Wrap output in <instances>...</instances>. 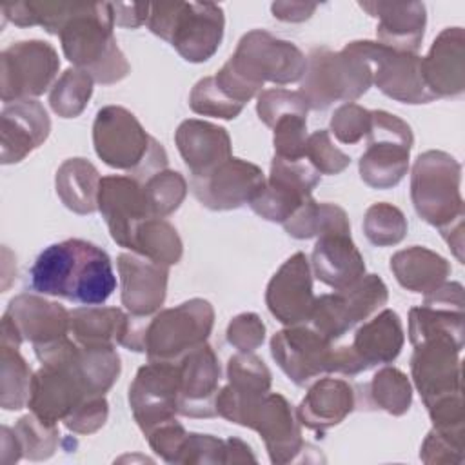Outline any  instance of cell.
Here are the masks:
<instances>
[{
  "mask_svg": "<svg viewBox=\"0 0 465 465\" xmlns=\"http://www.w3.org/2000/svg\"><path fill=\"white\" fill-rule=\"evenodd\" d=\"M176 363L180 371L178 412L191 418L216 416L220 365L214 351L202 343Z\"/></svg>",
  "mask_w": 465,
  "mask_h": 465,
  "instance_id": "44dd1931",
  "label": "cell"
},
{
  "mask_svg": "<svg viewBox=\"0 0 465 465\" xmlns=\"http://www.w3.org/2000/svg\"><path fill=\"white\" fill-rule=\"evenodd\" d=\"M371 127V111L358 104H345L338 107L331 118V129L341 143H356L367 136Z\"/></svg>",
  "mask_w": 465,
  "mask_h": 465,
  "instance_id": "7dc6e473",
  "label": "cell"
},
{
  "mask_svg": "<svg viewBox=\"0 0 465 465\" xmlns=\"http://www.w3.org/2000/svg\"><path fill=\"white\" fill-rule=\"evenodd\" d=\"M185 438H187V432L180 423H176V420L165 421L147 434V440L153 450L169 463H178Z\"/></svg>",
  "mask_w": 465,
  "mask_h": 465,
  "instance_id": "816d5d0a",
  "label": "cell"
},
{
  "mask_svg": "<svg viewBox=\"0 0 465 465\" xmlns=\"http://www.w3.org/2000/svg\"><path fill=\"white\" fill-rule=\"evenodd\" d=\"M247 427L260 432L272 463L292 461L294 454L303 449L300 423L282 394H265L254 407Z\"/></svg>",
  "mask_w": 465,
  "mask_h": 465,
  "instance_id": "7402d4cb",
  "label": "cell"
},
{
  "mask_svg": "<svg viewBox=\"0 0 465 465\" xmlns=\"http://www.w3.org/2000/svg\"><path fill=\"white\" fill-rule=\"evenodd\" d=\"M461 347L463 334H438L414 345L412 378L427 407L443 398L461 394L458 358Z\"/></svg>",
  "mask_w": 465,
  "mask_h": 465,
  "instance_id": "7c38bea8",
  "label": "cell"
},
{
  "mask_svg": "<svg viewBox=\"0 0 465 465\" xmlns=\"http://www.w3.org/2000/svg\"><path fill=\"white\" fill-rule=\"evenodd\" d=\"M318 182L320 173L305 156L287 160L274 154L269 180L249 205L262 218L283 223L311 198Z\"/></svg>",
  "mask_w": 465,
  "mask_h": 465,
  "instance_id": "5bb4252c",
  "label": "cell"
},
{
  "mask_svg": "<svg viewBox=\"0 0 465 465\" xmlns=\"http://www.w3.org/2000/svg\"><path fill=\"white\" fill-rule=\"evenodd\" d=\"M420 458L425 463H458L463 458V440L447 436L432 429L423 441Z\"/></svg>",
  "mask_w": 465,
  "mask_h": 465,
  "instance_id": "f5cc1de1",
  "label": "cell"
},
{
  "mask_svg": "<svg viewBox=\"0 0 465 465\" xmlns=\"http://www.w3.org/2000/svg\"><path fill=\"white\" fill-rule=\"evenodd\" d=\"M314 327L291 325L271 340V352L291 381L303 387L323 372H332L334 349Z\"/></svg>",
  "mask_w": 465,
  "mask_h": 465,
  "instance_id": "2e32d148",
  "label": "cell"
},
{
  "mask_svg": "<svg viewBox=\"0 0 465 465\" xmlns=\"http://www.w3.org/2000/svg\"><path fill=\"white\" fill-rule=\"evenodd\" d=\"M258 116L260 120L272 127L278 118L292 113L307 114V102L300 91H287V89H267L258 96Z\"/></svg>",
  "mask_w": 465,
  "mask_h": 465,
  "instance_id": "f6af8a7d",
  "label": "cell"
},
{
  "mask_svg": "<svg viewBox=\"0 0 465 465\" xmlns=\"http://www.w3.org/2000/svg\"><path fill=\"white\" fill-rule=\"evenodd\" d=\"M93 93V78L82 69H67L54 84L49 94V104L62 118L78 116L87 105Z\"/></svg>",
  "mask_w": 465,
  "mask_h": 465,
  "instance_id": "74e56055",
  "label": "cell"
},
{
  "mask_svg": "<svg viewBox=\"0 0 465 465\" xmlns=\"http://www.w3.org/2000/svg\"><path fill=\"white\" fill-rule=\"evenodd\" d=\"M361 9L380 18V44L403 53H414L420 47L425 27V7L420 2L391 4V2H363Z\"/></svg>",
  "mask_w": 465,
  "mask_h": 465,
  "instance_id": "f1b7e54d",
  "label": "cell"
},
{
  "mask_svg": "<svg viewBox=\"0 0 465 465\" xmlns=\"http://www.w3.org/2000/svg\"><path fill=\"white\" fill-rule=\"evenodd\" d=\"M180 400V371L176 361H149L140 367L129 387V405L147 436L158 425L174 420Z\"/></svg>",
  "mask_w": 465,
  "mask_h": 465,
  "instance_id": "9a60e30c",
  "label": "cell"
},
{
  "mask_svg": "<svg viewBox=\"0 0 465 465\" xmlns=\"http://www.w3.org/2000/svg\"><path fill=\"white\" fill-rule=\"evenodd\" d=\"M100 176L93 163L84 158H71L56 173V193L71 211L89 214L98 209Z\"/></svg>",
  "mask_w": 465,
  "mask_h": 465,
  "instance_id": "836d02e7",
  "label": "cell"
},
{
  "mask_svg": "<svg viewBox=\"0 0 465 465\" xmlns=\"http://www.w3.org/2000/svg\"><path fill=\"white\" fill-rule=\"evenodd\" d=\"M118 271L122 276V303L134 316H147L160 309L165 300L167 265L145 256L120 254Z\"/></svg>",
  "mask_w": 465,
  "mask_h": 465,
  "instance_id": "cb8c5ba5",
  "label": "cell"
},
{
  "mask_svg": "<svg viewBox=\"0 0 465 465\" xmlns=\"http://www.w3.org/2000/svg\"><path fill=\"white\" fill-rule=\"evenodd\" d=\"M403 345V329L398 314L391 309L381 311L376 318L363 323L352 341V351L363 365L374 367L396 360Z\"/></svg>",
  "mask_w": 465,
  "mask_h": 465,
  "instance_id": "4dcf8cb0",
  "label": "cell"
},
{
  "mask_svg": "<svg viewBox=\"0 0 465 465\" xmlns=\"http://www.w3.org/2000/svg\"><path fill=\"white\" fill-rule=\"evenodd\" d=\"M174 140L191 176L207 174L231 158V140L227 131L209 122H182Z\"/></svg>",
  "mask_w": 465,
  "mask_h": 465,
  "instance_id": "83f0119b",
  "label": "cell"
},
{
  "mask_svg": "<svg viewBox=\"0 0 465 465\" xmlns=\"http://www.w3.org/2000/svg\"><path fill=\"white\" fill-rule=\"evenodd\" d=\"M283 227L291 236L300 240L320 236L332 229H351L343 209L332 203H316L312 198L298 207L283 222Z\"/></svg>",
  "mask_w": 465,
  "mask_h": 465,
  "instance_id": "d590c367",
  "label": "cell"
},
{
  "mask_svg": "<svg viewBox=\"0 0 465 465\" xmlns=\"http://www.w3.org/2000/svg\"><path fill=\"white\" fill-rule=\"evenodd\" d=\"M371 396L380 409L400 416L411 407L409 380L401 371L394 367H385L374 374L371 381Z\"/></svg>",
  "mask_w": 465,
  "mask_h": 465,
  "instance_id": "f35d334b",
  "label": "cell"
},
{
  "mask_svg": "<svg viewBox=\"0 0 465 465\" xmlns=\"http://www.w3.org/2000/svg\"><path fill=\"white\" fill-rule=\"evenodd\" d=\"M5 316L13 322L22 340H29L33 345L56 341L69 332L71 314L62 305L45 302L38 296H16L11 300Z\"/></svg>",
  "mask_w": 465,
  "mask_h": 465,
  "instance_id": "4316f807",
  "label": "cell"
},
{
  "mask_svg": "<svg viewBox=\"0 0 465 465\" xmlns=\"http://www.w3.org/2000/svg\"><path fill=\"white\" fill-rule=\"evenodd\" d=\"M363 231L369 242L378 247L394 245L403 240L407 232V222L400 209L389 203H374L367 209Z\"/></svg>",
  "mask_w": 465,
  "mask_h": 465,
  "instance_id": "60d3db41",
  "label": "cell"
},
{
  "mask_svg": "<svg viewBox=\"0 0 465 465\" xmlns=\"http://www.w3.org/2000/svg\"><path fill=\"white\" fill-rule=\"evenodd\" d=\"M96 154L111 167L127 171L145 182L167 167V154L149 136L133 113L120 105H105L96 113L93 125Z\"/></svg>",
  "mask_w": 465,
  "mask_h": 465,
  "instance_id": "277c9868",
  "label": "cell"
},
{
  "mask_svg": "<svg viewBox=\"0 0 465 465\" xmlns=\"http://www.w3.org/2000/svg\"><path fill=\"white\" fill-rule=\"evenodd\" d=\"M385 303V283L376 274H367L347 289L316 298L311 322L322 336L334 341Z\"/></svg>",
  "mask_w": 465,
  "mask_h": 465,
  "instance_id": "30bf717a",
  "label": "cell"
},
{
  "mask_svg": "<svg viewBox=\"0 0 465 465\" xmlns=\"http://www.w3.org/2000/svg\"><path fill=\"white\" fill-rule=\"evenodd\" d=\"M227 376L229 383L216 394V414L247 427L254 407L269 392L271 372L258 356L240 352L231 356Z\"/></svg>",
  "mask_w": 465,
  "mask_h": 465,
  "instance_id": "d6986e66",
  "label": "cell"
},
{
  "mask_svg": "<svg viewBox=\"0 0 465 465\" xmlns=\"http://www.w3.org/2000/svg\"><path fill=\"white\" fill-rule=\"evenodd\" d=\"M312 271L334 291L347 289L363 278V256L351 240V229H332L318 236L312 251Z\"/></svg>",
  "mask_w": 465,
  "mask_h": 465,
  "instance_id": "603a6c76",
  "label": "cell"
},
{
  "mask_svg": "<svg viewBox=\"0 0 465 465\" xmlns=\"http://www.w3.org/2000/svg\"><path fill=\"white\" fill-rule=\"evenodd\" d=\"M69 332L78 345L98 347L124 341L129 316L116 307H84L69 312Z\"/></svg>",
  "mask_w": 465,
  "mask_h": 465,
  "instance_id": "d6a6232c",
  "label": "cell"
},
{
  "mask_svg": "<svg viewBox=\"0 0 465 465\" xmlns=\"http://www.w3.org/2000/svg\"><path fill=\"white\" fill-rule=\"evenodd\" d=\"M178 463H225V441L209 434H187Z\"/></svg>",
  "mask_w": 465,
  "mask_h": 465,
  "instance_id": "c3c4849f",
  "label": "cell"
},
{
  "mask_svg": "<svg viewBox=\"0 0 465 465\" xmlns=\"http://www.w3.org/2000/svg\"><path fill=\"white\" fill-rule=\"evenodd\" d=\"M98 209L113 240L125 249L133 247L140 223L154 218L147 203L143 185H140L133 176H104L98 189Z\"/></svg>",
  "mask_w": 465,
  "mask_h": 465,
  "instance_id": "ac0fdd59",
  "label": "cell"
},
{
  "mask_svg": "<svg viewBox=\"0 0 465 465\" xmlns=\"http://www.w3.org/2000/svg\"><path fill=\"white\" fill-rule=\"evenodd\" d=\"M356 405L354 391L345 380L323 378L316 381L298 407V421L311 430L323 432L338 425Z\"/></svg>",
  "mask_w": 465,
  "mask_h": 465,
  "instance_id": "f546056e",
  "label": "cell"
},
{
  "mask_svg": "<svg viewBox=\"0 0 465 465\" xmlns=\"http://www.w3.org/2000/svg\"><path fill=\"white\" fill-rule=\"evenodd\" d=\"M263 334L265 327L262 320L252 312L236 316L227 327L229 343L234 345L240 352H252L256 347H260L263 343Z\"/></svg>",
  "mask_w": 465,
  "mask_h": 465,
  "instance_id": "f907efd6",
  "label": "cell"
},
{
  "mask_svg": "<svg viewBox=\"0 0 465 465\" xmlns=\"http://www.w3.org/2000/svg\"><path fill=\"white\" fill-rule=\"evenodd\" d=\"M131 251L169 267L182 258V242L169 222L154 216L140 223Z\"/></svg>",
  "mask_w": 465,
  "mask_h": 465,
  "instance_id": "e575fe53",
  "label": "cell"
},
{
  "mask_svg": "<svg viewBox=\"0 0 465 465\" xmlns=\"http://www.w3.org/2000/svg\"><path fill=\"white\" fill-rule=\"evenodd\" d=\"M143 191L151 213L163 218L180 207L187 193V183L180 173L163 169L143 182Z\"/></svg>",
  "mask_w": 465,
  "mask_h": 465,
  "instance_id": "ab89813d",
  "label": "cell"
},
{
  "mask_svg": "<svg viewBox=\"0 0 465 465\" xmlns=\"http://www.w3.org/2000/svg\"><path fill=\"white\" fill-rule=\"evenodd\" d=\"M111 4H69L60 25L64 54L100 84H114L129 73V64L113 36Z\"/></svg>",
  "mask_w": 465,
  "mask_h": 465,
  "instance_id": "3957f363",
  "label": "cell"
},
{
  "mask_svg": "<svg viewBox=\"0 0 465 465\" xmlns=\"http://www.w3.org/2000/svg\"><path fill=\"white\" fill-rule=\"evenodd\" d=\"M391 271L401 287L412 292H432L450 272V265L440 254L414 245L391 258Z\"/></svg>",
  "mask_w": 465,
  "mask_h": 465,
  "instance_id": "1f68e13d",
  "label": "cell"
},
{
  "mask_svg": "<svg viewBox=\"0 0 465 465\" xmlns=\"http://www.w3.org/2000/svg\"><path fill=\"white\" fill-rule=\"evenodd\" d=\"M20 341L2 338V407L18 411L29 401L31 371L18 352Z\"/></svg>",
  "mask_w": 465,
  "mask_h": 465,
  "instance_id": "8d00e7d4",
  "label": "cell"
},
{
  "mask_svg": "<svg viewBox=\"0 0 465 465\" xmlns=\"http://www.w3.org/2000/svg\"><path fill=\"white\" fill-rule=\"evenodd\" d=\"M214 311L209 302L193 298L158 312L145 329L149 361H178L211 334Z\"/></svg>",
  "mask_w": 465,
  "mask_h": 465,
  "instance_id": "ba28073f",
  "label": "cell"
},
{
  "mask_svg": "<svg viewBox=\"0 0 465 465\" xmlns=\"http://www.w3.org/2000/svg\"><path fill=\"white\" fill-rule=\"evenodd\" d=\"M147 25L154 35L167 40L185 60L205 62L222 42L223 11L216 4H153L149 7Z\"/></svg>",
  "mask_w": 465,
  "mask_h": 465,
  "instance_id": "5b68a950",
  "label": "cell"
},
{
  "mask_svg": "<svg viewBox=\"0 0 465 465\" xmlns=\"http://www.w3.org/2000/svg\"><path fill=\"white\" fill-rule=\"evenodd\" d=\"M354 53L369 62L372 82L387 96L403 104H425L436 96L425 85L421 58L414 53L394 51L378 42H351Z\"/></svg>",
  "mask_w": 465,
  "mask_h": 465,
  "instance_id": "8fae6325",
  "label": "cell"
},
{
  "mask_svg": "<svg viewBox=\"0 0 465 465\" xmlns=\"http://www.w3.org/2000/svg\"><path fill=\"white\" fill-rule=\"evenodd\" d=\"M2 163L20 162L49 134L51 122L36 100H20L2 111Z\"/></svg>",
  "mask_w": 465,
  "mask_h": 465,
  "instance_id": "484cf974",
  "label": "cell"
},
{
  "mask_svg": "<svg viewBox=\"0 0 465 465\" xmlns=\"http://www.w3.org/2000/svg\"><path fill=\"white\" fill-rule=\"evenodd\" d=\"M29 287L82 305H100L116 289L109 254L85 240L69 238L45 247L29 271Z\"/></svg>",
  "mask_w": 465,
  "mask_h": 465,
  "instance_id": "6da1fadb",
  "label": "cell"
},
{
  "mask_svg": "<svg viewBox=\"0 0 465 465\" xmlns=\"http://www.w3.org/2000/svg\"><path fill=\"white\" fill-rule=\"evenodd\" d=\"M15 436L18 440V447L25 458L31 460H42L53 454L56 440H58V429L56 425H47L35 414L24 416L16 427Z\"/></svg>",
  "mask_w": 465,
  "mask_h": 465,
  "instance_id": "b9f144b4",
  "label": "cell"
},
{
  "mask_svg": "<svg viewBox=\"0 0 465 465\" xmlns=\"http://www.w3.org/2000/svg\"><path fill=\"white\" fill-rule=\"evenodd\" d=\"M305 158L316 167L318 173L323 174H338L351 163V158L332 145L329 131L325 129L316 131L307 138Z\"/></svg>",
  "mask_w": 465,
  "mask_h": 465,
  "instance_id": "bcb514c9",
  "label": "cell"
},
{
  "mask_svg": "<svg viewBox=\"0 0 465 465\" xmlns=\"http://www.w3.org/2000/svg\"><path fill=\"white\" fill-rule=\"evenodd\" d=\"M107 420V401L104 396L85 398L64 421L65 427L76 434H91L98 430Z\"/></svg>",
  "mask_w": 465,
  "mask_h": 465,
  "instance_id": "681fc988",
  "label": "cell"
},
{
  "mask_svg": "<svg viewBox=\"0 0 465 465\" xmlns=\"http://www.w3.org/2000/svg\"><path fill=\"white\" fill-rule=\"evenodd\" d=\"M465 47L461 27L445 29L421 58V74L429 91L438 96H456L465 85Z\"/></svg>",
  "mask_w": 465,
  "mask_h": 465,
  "instance_id": "d4e9b609",
  "label": "cell"
},
{
  "mask_svg": "<svg viewBox=\"0 0 465 465\" xmlns=\"http://www.w3.org/2000/svg\"><path fill=\"white\" fill-rule=\"evenodd\" d=\"M242 463V461H256L251 454V447L245 445L242 440L231 438L225 441V463Z\"/></svg>",
  "mask_w": 465,
  "mask_h": 465,
  "instance_id": "db71d44e",
  "label": "cell"
},
{
  "mask_svg": "<svg viewBox=\"0 0 465 465\" xmlns=\"http://www.w3.org/2000/svg\"><path fill=\"white\" fill-rule=\"evenodd\" d=\"M314 300L307 256L296 252L269 282L265 292L267 307L276 320L291 327L311 320Z\"/></svg>",
  "mask_w": 465,
  "mask_h": 465,
  "instance_id": "ffe728a7",
  "label": "cell"
},
{
  "mask_svg": "<svg viewBox=\"0 0 465 465\" xmlns=\"http://www.w3.org/2000/svg\"><path fill=\"white\" fill-rule=\"evenodd\" d=\"M460 163L447 153L427 151L412 169L411 196L416 213L440 231L463 223Z\"/></svg>",
  "mask_w": 465,
  "mask_h": 465,
  "instance_id": "52a82bcc",
  "label": "cell"
},
{
  "mask_svg": "<svg viewBox=\"0 0 465 465\" xmlns=\"http://www.w3.org/2000/svg\"><path fill=\"white\" fill-rule=\"evenodd\" d=\"M189 105L198 114L225 118V120L236 118L243 109V104L234 102L218 87L214 76H207L193 87L189 96Z\"/></svg>",
  "mask_w": 465,
  "mask_h": 465,
  "instance_id": "7bdbcfd3",
  "label": "cell"
},
{
  "mask_svg": "<svg viewBox=\"0 0 465 465\" xmlns=\"http://www.w3.org/2000/svg\"><path fill=\"white\" fill-rule=\"evenodd\" d=\"M265 182L258 165L231 156L211 173L191 176V191L202 205L213 211H229L251 203Z\"/></svg>",
  "mask_w": 465,
  "mask_h": 465,
  "instance_id": "e0dca14e",
  "label": "cell"
},
{
  "mask_svg": "<svg viewBox=\"0 0 465 465\" xmlns=\"http://www.w3.org/2000/svg\"><path fill=\"white\" fill-rule=\"evenodd\" d=\"M367 136L369 145L360 158L361 180L374 189L394 187L409 167L411 127L387 111H371Z\"/></svg>",
  "mask_w": 465,
  "mask_h": 465,
  "instance_id": "9c48e42d",
  "label": "cell"
},
{
  "mask_svg": "<svg viewBox=\"0 0 465 465\" xmlns=\"http://www.w3.org/2000/svg\"><path fill=\"white\" fill-rule=\"evenodd\" d=\"M60 67L54 47L42 40L16 42L2 51V100L20 102L47 91Z\"/></svg>",
  "mask_w": 465,
  "mask_h": 465,
  "instance_id": "4fadbf2b",
  "label": "cell"
},
{
  "mask_svg": "<svg viewBox=\"0 0 465 465\" xmlns=\"http://www.w3.org/2000/svg\"><path fill=\"white\" fill-rule=\"evenodd\" d=\"M372 84V69L367 60L349 45L340 53L316 47L307 56V69L300 93L311 109H325L334 102L349 104L360 98Z\"/></svg>",
  "mask_w": 465,
  "mask_h": 465,
  "instance_id": "8992f818",
  "label": "cell"
},
{
  "mask_svg": "<svg viewBox=\"0 0 465 465\" xmlns=\"http://www.w3.org/2000/svg\"><path fill=\"white\" fill-rule=\"evenodd\" d=\"M307 69V58L291 42L254 29L240 40L236 53L214 76L218 87L234 102L247 104L265 82L292 84Z\"/></svg>",
  "mask_w": 465,
  "mask_h": 465,
  "instance_id": "7a4b0ae2",
  "label": "cell"
},
{
  "mask_svg": "<svg viewBox=\"0 0 465 465\" xmlns=\"http://www.w3.org/2000/svg\"><path fill=\"white\" fill-rule=\"evenodd\" d=\"M274 129V151L276 156L287 160H298L305 156L307 143V114L292 113L276 120Z\"/></svg>",
  "mask_w": 465,
  "mask_h": 465,
  "instance_id": "ee69618b",
  "label": "cell"
}]
</instances>
